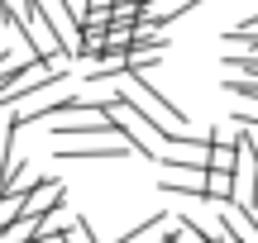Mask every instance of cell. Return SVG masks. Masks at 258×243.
<instances>
[{"label":"cell","instance_id":"1","mask_svg":"<svg viewBox=\"0 0 258 243\" xmlns=\"http://www.w3.org/2000/svg\"><path fill=\"white\" fill-rule=\"evenodd\" d=\"M62 196H67L62 177H34V186H29V196H24V215H29V219L53 215V210L62 205Z\"/></svg>","mask_w":258,"mask_h":243},{"label":"cell","instance_id":"2","mask_svg":"<svg viewBox=\"0 0 258 243\" xmlns=\"http://www.w3.org/2000/svg\"><path fill=\"white\" fill-rule=\"evenodd\" d=\"M177 224H182V215H172V210H158V215L139 219V224L129 229L124 238H115V243H163V238L177 234Z\"/></svg>","mask_w":258,"mask_h":243},{"label":"cell","instance_id":"3","mask_svg":"<svg viewBox=\"0 0 258 243\" xmlns=\"http://www.w3.org/2000/svg\"><path fill=\"white\" fill-rule=\"evenodd\" d=\"M124 153H134L124 139H105V143H82V148H57V162H86V158H124Z\"/></svg>","mask_w":258,"mask_h":243},{"label":"cell","instance_id":"4","mask_svg":"<svg viewBox=\"0 0 258 243\" xmlns=\"http://www.w3.org/2000/svg\"><path fill=\"white\" fill-rule=\"evenodd\" d=\"M163 196H191V200H206V177H186V181H158Z\"/></svg>","mask_w":258,"mask_h":243},{"label":"cell","instance_id":"5","mask_svg":"<svg viewBox=\"0 0 258 243\" xmlns=\"http://www.w3.org/2000/svg\"><path fill=\"white\" fill-rule=\"evenodd\" d=\"M234 124H253V129H258V100H244V95H239V105H234Z\"/></svg>","mask_w":258,"mask_h":243},{"label":"cell","instance_id":"6","mask_svg":"<svg viewBox=\"0 0 258 243\" xmlns=\"http://www.w3.org/2000/svg\"><path fill=\"white\" fill-rule=\"evenodd\" d=\"M163 243H177V234H172V238H163Z\"/></svg>","mask_w":258,"mask_h":243}]
</instances>
